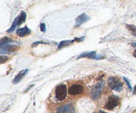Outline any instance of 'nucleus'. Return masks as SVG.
<instances>
[{
	"mask_svg": "<svg viewBox=\"0 0 136 113\" xmlns=\"http://www.w3.org/2000/svg\"><path fill=\"white\" fill-rule=\"evenodd\" d=\"M100 113H105L104 111H100Z\"/></svg>",
	"mask_w": 136,
	"mask_h": 113,
	"instance_id": "5701e85b",
	"label": "nucleus"
},
{
	"mask_svg": "<svg viewBox=\"0 0 136 113\" xmlns=\"http://www.w3.org/2000/svg\"><path fill=\"white\" fill-rule=\"evenodd\" d=\"M108 84L111 89L115 90V91H120L123 89V84L114 77H110L108 79Z\"/></svg>",
	"mask_w": 136,
	"mask_h": 113,
	"instance_id": "f03ea898",
	"label": "nucleus"
},
{
	"mask_svg": "<svg viewBox=\"0 0 136 113\" xmlns=\"http://www.w3.org/2000/svg\"><path fill=\"white\" fill-rule=\"evenodd\" d=\"M124 81L127 83V85H128V87H129V89L130 90H132V86H131V84H130V82H129V80L127 79V78H124Z\"/></svg>",
	"mask_w": 136,
	"mask_h": 113,
	"instance_id": "f3484780",
	"label": "nucleus"
},
{
	"mask_svg": "<svg viewBox=\"0 0 136 113\" xmlns=\"http://www.w3.org/2000/svg\"><path fill=\"white\" fill-rule=\"evenodd\" d=\"M58 113H74V107L71 104H66L57 109Z\"/></svg>",
	"mask_w": 136,
	"mask_h": 113,
	"instance_id": "0eeeda50",
	"label": "nucleus"
},
{
	"mask_svg": "<svg viewBox=\"0 0 136 113\" xmlns=\"http://www.w3.org/2000/svg\"><path fill=\"white\" fill-rule=\"evenodd\" d=\"M30 34V29L27 27V26H24V27L20 28L17 30V35L19 37H24V36H27Z\"/></svg>",
	"mask_w": 136,
	"mask_h": 113,
	"instance_id": "9d476101",
	"label": "nucleus"
},
{
	"mask_svg": "<svg viewBox=\"0 0 136 113\" xmlns=\"http://www.w3.org/2000/svg\"><path fill=\"white\" fill-rule=\"evenodd\" d=\"M118 104H119V97L116 96V95H111L108 98V102H107V104H106L105 107H106L107 110H112V109H114Z\"/></svg>",
	"mask_w": 136,
	"mask_h": 113,
	"instance_id": "20e7f679",
	"label": "nucleus"
},
{
	"mask_svg": "<svg viewBox=\"0 0 136 113\" xmlns=\"http://www.w3.org/2000/svg\"><path fill=\"white\" fill-rule=\"evenodd\" d=\"M127 27H128V29L132 32V35L136 37V26L135 25H127Z\"/></svg>",
	"mask_w": 136,
	"mask_h": 113,
	"instance_id": "2eb2a0df",
	"label": "nucleus"
},
{
	"mask_svg": "<svg viewBox=\"0 0 136 113\" xmlns=\"http://www.w3.org/2000/svg\"><path fill=\"white\" fill-rule=\"evenodd\" d=\"M25 19H26V14H25V12H21V14H20V16H19V23L22 24V23L25 21Z\"/></svg>",
	"mask_w": 136,
	"mask_h": 113,
	"instance_id": "4468645a",
	"label": "nucleus"
},
{
	"mask_svg": "<svg viewBox=\"0 0 136 113\" xmlns=\"http://www.w3.org/2000/svg\"><path fill=\"white\" fill-rule=\"evenodd\" d=\"M26 73H27V70H24V71H21V72H19V73L17 74V77H16V78L13 80V83H14V84H17V83H19V82L21 81V79H22V78H23V77H24Z\"/></svg>",
	"mask_w": 136,
	"mask_h": 113,
	"instance_id": "9b49d317",
	"label": "nucleus"
},
{
	"mask_svg": "<svg viewBox=\"0 0 136 113\" xmlns=\"http://www.w3.org/2000/svg\"><path fill=\"white\" fill-rule=\"evenodd\" d=\"M88 20H89V17H88L86 14H82L81 16H79V17L77 18V20H76V26H79L80 24L86 22V21H88Z\"/></svg>",
	"mask_w": 136,
	"mask_h": 113,
	"instance_id": "1a4fd4ad",
	"label": "nucleus"
},
{
	"mask_svg": "<svg viewBox=\"0 0 136 113\" xmlns=\"http://www.w3.org/2000/svg\"><path fill=\"white\" fill-rule=\"evenodd\" d=\"M83 92V85L81 84H73L71 85L68 89V93L70 95H78Z\"/></svg>",
	"mask_w": 136,
	"mask_h": 113,
	"instance_id": "39448f33",
	"label": "nucleus"
},
{
	"mask_svg": "<svg viewBox=\"0 0 136 113\" xmlns=\"http://www.w3.org/2000/svg\"><path fill=\"white\" fill-rule=\"evenodd\" d=\"M103 87H104V83L96 84L92 89H91V91H90V96H91L93 100H97V98L101 96Z\"/></svg>",
	"mask_w": 136,
	"mask_h": 113,
	"instance_id": "7ed1b4c3",
	"label": "nucleus"
},
{
	"mask_svg": "<svg viewBox=\"0 0 136 113\" xmlns=\"http://www.w3.org/2000/svg\"><path fill=\"white\" fill-rule=\"evenodd\" d=\"M67 93H68L67 87H66V85H64V84L59 85V86L57 87V89H55V96H57V98H58L59 101H63V100L66 97Z\"/></svg>",
	"mask_w": 136,
	"mask_h": 113,
	"instance_id": "f257e3e1",
	"label": "nucleus"
},
{
	"mask_svg": "<svg viewBox=\"0 0 136 113\" xmlns=\"http://www.w3.org/2000/svg\"><path fill=\"white\" fill-rule=\"evenodd\" d=\"M4 61H7V56H1V63H4Z\"/></svg>",
	"mask_w": 136,
	"mask_h": 113,
	"instance_id": "6ab92c4d",
	"label": "nucleus"
},
{
	"mask_svg": "<svg viewBox=\"0 0 136 113\" xmlns=\"http://www.w3.org/2000/svg\"><path fill=\"white\" fill-rule=\"evenodd\" d=\"M40 29H41L42 31H45V30H46V28H45V24H44V23H41V24H40Z\"/></svg>",
	"mask_w": 136,
	"mask_h": 113,
	"instance_id": "a211bd4d",
	"label": "nucleus"
},
{
	"mask_svg": "<svg viewBox=\"0 0 136 113\" xmlns=\"http://www.w3.org/2000/svg\"><path fill=\"white\" fill-rule=\"evenodd\" d=\"M17 25H20V23H19V17L15 19V22L13 23L12 27L10 28V29H7V32H12V31H13V30H14V29L16 28V26H17Z\"/></svg>",
	"mask_w": 136,
	"mask_h": 113,
	"instance_id": "ddd939ff",
	"label": "nucleus"
},
{
	"mask_svg": "<svg viewBox=\"0 0 136 113\" xmlns=\"http://www.w3.org/2000/svg\"><path fill=\"white\" fill-rule=\"evenodd\" d=\"M133 56H135V58H136V49H135V51L133 53Z\"/></svg>",
	"mask_w": 136,
	"mask_h": 113,
	"instance_id": "412c9836",
	"label": "nucleus"
},
{
	"mask_svg": "<svg viewBox=\"0 0 136 113\" xmlns=\"http://www.w3.org/2000/svg\"><path fill=\"white\" fill-rule=\"evenodd\" d=\"M133 46H135V47H136V42H134V43H133Z\"/></svg>",
	"mask_w": 136,
	"mask_h": 113,
	"instance_id": "4be33fe9",
	"label": "nucleus"
},
{
	"mask_svg": "<svg viewBox=\"0 0 136 113\" xmlns=\"http://www.w3.org/2000/svg\"><path fill=\"white\" fill-rule=\"evenodd\" d=\"M16 49H18V46H15V45H11L8 43H4V44H1V55L3 56V54H7V53H13L15 51Z\"/></svg>",
	"mask_w": 136,
	"mask_h": 113,
	"instance_id": "423d86ee",
	"label": "nucleus"
},
{
	"mask_svg": "<svg viewBox=\"0 0 136 113\" xmlns=\"http://www.w3.org/2000/svg\"><path fill=\"white\" fill-rule=\"evenodd\" d=\"M71 43H73V41H71V40H68V41H62V42L59 44L58 49H62L63 47H66V46H68V45H70Z\"/></svg>",
	"mask_w": 136,
	"mask_h": 113,
	"instance_id": "f8f14e48",
	"label": "nucleus"
},
{
	"mask_svg": "<svg viewBox=\"0 0 136 113\" xmlns=\"http://www.w3.org/2000/svg\"><path fill=\"white\" fill-rule=\"evenodd\" d=\"M133 93H134V94H136V86H135V87H134V90H133Z\"/></svg>",
	"mask_w": 136,
	"mask_h": 113,
	"instance_id": "aec40b11",
	"label": "nucleus"
},
{
	"mask_svg": "<svg viewBox=\"0 0 136 113\" xmlns=\"http://www.w3.org/2000/svg\"><path fill=\"white\" fill-rule=\"evenodd\" d=\"M4 42H13L12 39H8V38H3L1 40V44H4Z\"/></svg>",
	"mask_w": 136,
	"mask_h": 113,
	"instance_id": "dca6fc26",
	"label": "nucleus"
},
{
	"mask_svg": "<svg viewBox=\"0 0 136 113\" xmlns=\"http://www.w3.org/2000/svg\"><path fill=\"white\" fill-rule=\"evenodd\" d=\"M79 58H89V59H94V60H99V59H103V56H97L95 54V51H90V53H84L79 56Z\"/></svg>",
	"mask_w": 136,
	"mask_h": 113,
	"instance_id": "6e6552de",
	"label": "nucleus"
}]
</instances>
